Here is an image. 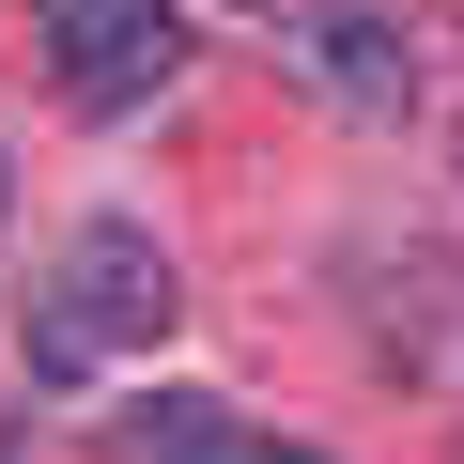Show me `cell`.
<instances>
[{
  "instance_id": "cell-3",
  "label": "cell",
  "mask_w": 464,
  "mask_h": 464,
  "mask_svg": "<svg viewBox=\"0 0 464 464\" xmlns=\"http://www.w3.org/2000/svg\"><path fill=\"white\" fill-rule=\"evenodd\" d=\"M295 63H310V93H341V109H402V93H418V63H402L387 16H295Z\"/></svg>"
},
{
  "instance_id": "cell-4",
  "label": "cell",
  "mask_w": 464,
  "mask_h": 464,
  "mask_svg": "<svg viewBox=\"0 0 464 464\" xmlns=\"http://www.w3.org/2000/svg\"><path fill=\"white\" fill-rule=\"evenodd\" d=\"M124 464H310V449H279V433H248L232 402H140V433H124Z\"/></svg>"
},
{
  "instance_id": "cell-1",
  "label": "cell",
  "mask_w": 464,
  "mask_h": 464,
  "mask_svg": "<svg viewBox=\"0 0 464 464\" xmlns=\"http://www.w3.org/2000/svg\"><path fill=\"white\" fill-rule=\"evenodd\" d=\"M170 310H186L170 248H155L140 217H93V232H63V264H47V295H32V372L78 387V372H109V356H155Z\"/></svg>"
},
{
  "instance_id": "cell-2",
  "label": "cell",
  "mask_w": 464,
  "mask_h": 464,
  "mask_svg": "<svg viewBox=\"0 0 464 464\" xmlns=\"http://www.w3.org/2000/svg\"><path fill=\"white\" fill-rule=\"evenodd\" d=\"M32 47L78 109H155L186 78V32H170V0H32Z\"/></svg>"
}]
</instances>
